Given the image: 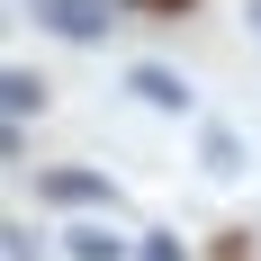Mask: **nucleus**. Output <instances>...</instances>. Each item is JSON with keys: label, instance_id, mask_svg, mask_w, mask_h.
I'll list each match as a JSON object with an SVG mask.
<instances>
[{"label": "nucleus", "instance_id": "11", "mask_svg": "<svg viewBox=\"0 0 261 261\" xmlns=\"http://www.w3.org/2000/svg\"><path fill=\"white\" fill-rule=\"evenodd\" d=\"M243 18H252V27H261V0H243Z\"/></svg>", "mask_w": 261, "mask_h": 261}, {"label": "nucleus", "instance_id": "1", "mask_svg": "<svg viewBox=\"0 0 261 261\" xmlns=\"http://www.w3.org/2000/svg\"><path fill=\"white\" fill-rule=\"evenodd\" d=\"M36 198H45V207H72V216H117V180L90 171V162H54V171H36Z\"/></svg>", "mask_w": 261, "mask_h": 261}, {"label": "nucleus", "instance_id": "10", "mask_svg": "<svg viewBox=\"0 0 261 261\" xmlns=\"http://www.w3.org/2000/svg\"><path fill=\"white\" fill-rule=\"evenodd\" d=\"M135 18H189V9H198V0H126Z\"/></svg>", "mask_w": 261, "mask_h": 261}, {"label": "nucleus", "instance_id": "4", "mask_svg": "<svg viewBox=\"0 0 261 261\" xmlns=\"http://www.w3.org/2000/svg\"><path fill=\"white\" fill-rule=\"evenodd\" d=\"M126 90H135L144 108H171V117H189V108H198L189 72H171V63H126Z\"/></svg>", "mask_w": 261, "mask_h": 261}, {"label": "nucleus", "instance_id": "2", "mask_svg": "<svg viewBox=\"0 0 261 261\" xmlns=\"http://www.w3.org/2000/svg\"><path fill=\"white\" fill-rule=\"evenodd\" d=\"M117 9H126V0H36V18H45L63 45H108Z\"/></svg>", "mask_w": 261, "mask_h": 261}, {"label": "nucleus", "instance_id": "3", "mask_svg": "<svg viewBox=\"0 0 261 261\" xmlns=\"http://www.w3.org/2000/svg\"><path fill=\"white\" fill-rule=\"evenodd\" d=\"M54 252H63V261H135V234H117L108 216H72Z\"/></svg>", "mask_w": 261, "mask_h": 261}, {"label": "nucleus", "instance_id": "5", "mask_svg": "<svg viewBox=\"0 0 261 261\" xmlns=\"http://www.w3.org/2000/svg\"><path fill=\"white\" fill-rule=\"evenodd\" d=\"M45 99H54V81L45 72H27V63H9V72H0V108H9V117H45Z\"/></svg>", "mask_w": 261, "mask_h": 261}, {"label": "nucleus", "instance_id": "9", "mask_svg": "<svg viewBox=\"0 0 261 261\" xmlns=\"http://www.w3.org/2000/svg\"><path fill=\"white\" fill-rule=\"evenodd\" d=\"M207 261H252V234H243V225H234V234H216V243H207Z\"/></svg>", "mask_w": 261, "mask_h": 261}, {"label": "nucleus", "instance_id": "8", "mask_svg": "<svg viewBox=\"0 0 261 261\" xmlns=\"http://www.w3.org/2000/svg\"><path fill=\"white\" fill-rule=\"evenodd\" d=\"M0 252H9V261H54V252H45V234H36V225H0Z\"/></svg>", "mask_w": 261, "mask_h": 261}, {"label": "nucleus", "instance_id": "12", "mask_svg": "<svg viewBox=\"0 0 261 261\" xmlns=\"http://www.w3.org/2000/svg\"><path fill=\"white\" fill-rule=\"evenodd\" d=\"M27 9H36V0H27Z\"/></svg>", "mask_w": 261, "mask_h": 261}, {"label": "nucleus", "instance_id": "7", "mask_svg": "<svg viewBox=\"0 0 261 261\" xmlns=\"http://www.w3.org/2000/svg\"><path fill=\"white\" fill-rule=\"evenodd\" d=\"M135 261H189V243L171 234V225H144V234H135Z\"/></svg>", "mask_w": 261, "mask_h": 261}, {"label": "nucleus", "instance_id": "6", "mask_svg": "<svg viewBox=\"0 0 261 261\" xmlns=\"http://www.w3.org/2000/svg\"><path fill=\"white\" fill-rule=\"evenodd\" d=\"M198 171H207V180H234V171H243V135L225 126V117L198 126Z\"/></svg>", "mask_w": 261, "mask_h": 261}]
</instances>
